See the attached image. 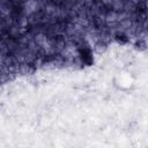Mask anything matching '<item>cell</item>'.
Wrapping results in <instances>:
<instances>
[{"instance_id":"obj_1","label":"cell","mask_w":148,"mask_h":148,"mask_svg":"<svg viewBox=\"0 0 148 148\" xmlns=\"http://www.w3.org/2000/svg\"><path fill=\"white\" fill-rule=\"evenodd\" d=\"M79 57H80L82 64H84L87 66H90L92 64L91 50L87 45H80V47H79Z\"/></svg>"},{"instance_id":"obj_2","label":"cell","mask_w":148,"mask_h":148,"mask_svg":"<svg viewBox=\"0 0 148 148\" xmlns=\"http://www.w3.org/2000/svg\"><path fill=\"white\" fill-rule=\"evenodd\" d=\"M114 39H116L118 43H120V44H125V43L128 42L127 35H125L124 32H117V34L114 35Z\"/></svg>"},{"instance_id":"obj_3","label":"cell","mask_w":148,"mask_h":148,"mask_svg":"<svg viewBox=\"0 0 148 148\" xmlns=\"http://www.w3.org/2000/svg\"><path fill=\"white\" fill-rule=\"evenodd\" d=\"M136 49L140 51L146 50V40L145 39H139V42L136 43Z\"/></svg>"}]
</instances>
